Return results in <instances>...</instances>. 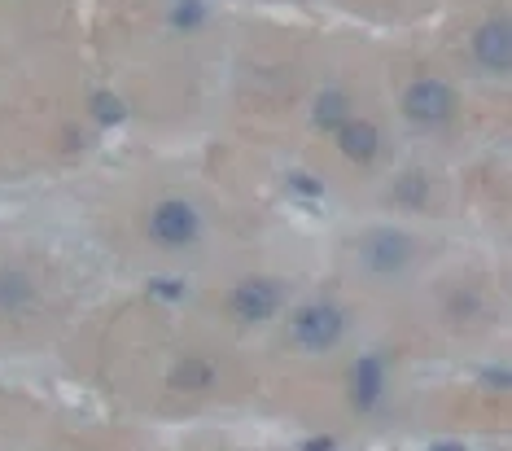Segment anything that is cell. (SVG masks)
<instances>
[{
  "label": "cell",
  "mask_w": 512,
  "mask_h": 451,
  "mask_svg": "<svg viewBox=\"0 0 512 451\" xmlns=\"http://www.w3.org/2000/svg\"><path fill=\"white\" fill-rule=\"evenodd\" d=\"M381 390H386V360L381 355H364L355 364V403L359 408H372L381 399Z\"/></svg>",
  "instance_id": "cell-7"
},
{
  "label": "cell",
  "mask_w": 512,
  "mask_h": 451,
  "mask_svg": "<svg viewBox=\"0 0 512 451\" xmlns=\"http://www.w3.org/2000/svg\"><path fill=\"white\" fill-rule=\"evenodd\" d=\"M92 114H97L101 123H119L123 119V101L110 97V92H101V97H92Z\"/></svg>",
  "instance_id": "cell-12"
},
{
  "label": "cell",
  "mask_w": 512,
  "mask_h": 451,
  "mask_svg": "<svg viewBox=\"0 0 512 451\" xmlns=\"http://www.w3.org/2000/svg\"><path fill=\"white\" fill-rule=\"evenodd\" d=\"M228 307L237 311L241 320H267L276 307H281V285L276 281H241L232 289Z\"/></svg>",
  "instance_id": "cell-4"
},
{
  "label": "cell",
  "mask_w": 512,
  "mask_h": 451,
  "mask_svg": "<svg viewBox=\"0 0 512 451\" xmlns=\"http://www.w3.org/2000/svg\"><path fill=\"white\" fill-rule=\"evenodd\" d=\"M403 110H407V119H416V123H442L456 110V92L447 84H438V79H421V84L407 88Z\"/></svg>",
  "instance_id": "cell-2"
},
{
  "label": "cell",
  "mask_w": 512,
  "mask_h": 451,
  "mask_svg": "<svg viewBox=\"0 0 512 451\" xmlns=\"http://www.w3.org/2000/svg\"><path fill=\"white\" fill-rule=\"evenodd\" d=\"M342 329H346V316L333 303L302 307L294 316V338H298V346H307V351H324V346H333L337 338H342Z\"/></svg>",
  "instance_id": "cell-1"
},
{
  "label": "cell",
  "mask_w": 512,
  "mask_h": 451,
  "mask_svg": "<svg viewBox=\"0 0 512 451\" xmlns=\"http://www.w3.org/2000/svg\"><path fill=\"white\" fill-rule=\"evenodd\" d=\"M377 127L372 123H355V119H346L342 123V154L346 158H355V163H368L372 154H377Z\"/></svg>",
  "instance_id": "cell-8"
},
{
  "label": "cell",
  "mask_w": 512,
  "mask_h": 451,
  "mask_svg": "<svg viewBox=\"0 0 512 451\" xmlns=\"http://www.w3.org/2000/svg\"><path fill=\"white\" fill-rule=\"evenodd\" d=\"M351 114H346V97L342 92H324V97L316 101V123L320 127H342Z\"/></svg>",
  "instance_id": "cell-10"
},
{
  "label": "cell",
  "mask_w": 512,
  "mask_h": 451,
  "mask_svg": "<svg viewBox=\"0 0 512 451\" xmlns=\"http://www.w3.org/2000/svg\"><path fill=\"white\" fill-rule=\"evenodd\" d=\"M211 364H202V360H184L176 373H171V381H176L180 390H202V386H211Z\"/></svg>",
  "instance_id": "cell-9"
},
{
  "label": "cell",
  "mask_w": 512,
  "mask_h": 451,
  "mask_svg": "<svg viewBox=\"0 0 512 451\" xmlns=\"http://www.w3.org/2000/svg\"><path fill=\"white\" fill-rule=\"evenodd\" d=\"M407 259H412V237H403V233H372L364 241V263L377 272H394Z\"/></svg>",
  "instance_id": "cell-5"
},
{
  "label": "cell",
  "mask_w": 512,
  "mask_h": 451,
  "mask_svg": "<svg viewBox=\"0 0 512 451\" xmlns=\"http://www.w3.org/2000/svg\"><path fill=\"white\" fill-rule=\"evenodd\" d=\"M473 53L482 66L491 71H508V57H512V40H508V22H486L473 40Z\"/></svg>",
  "instance_id": "cell-6"
},
{
  "label": "cell",
  "mask_w": 512,
  "mask_h": 451,
  "mask_svg": "<svg viewBox=\"0 0 512 451\" xmlns=\"http://www.w3.org/2000/svg\"><path fill=\"white\" fill-rule=\"evenodd\" d=\"M294 189H298V193H320V180H311V176H294Z\"/></svg>",
  "instance_id": "cell-15"
},
{
  "label": "cell",
  "mask_w": 512,
  "mask_h": 451,
  "mask_svg": "<svg viewBox=\"0 0 512 451\" xmlns=\"http://www.w3.org/2000/svg\"><path fill=\"white\" fill-rule=\"evenodd\" d=\"M154 294H162V298H180V285H176V281H154Z\"/></svg>",
  "instance_id": "cell-14"
},
{
  "label": "cell",
  "mask_w": 512,
  "mask_h": 451,
  "mask_svg": "<svg viewBox=\"0 0 512 451\" xmlns=\"http://www.w3.org/2000/svg\"><path fill=\"white\" fill-rule=\"evenodd\" d=\"M149 237L162 241V246H189L197 237V211L189 202H162L149 215Z\"/></svg>",
  "instance_id": "cell-3"
},
{
  "label": "cell",
  "mask_w": 512,
  "mask_h": 451,
  "mask_svg": "<svg viewBox=\"0 0 512 451\" xmlns=\"http://www.w3.org/2000/svg\"><path fill=\"white\" fill-rule=\"evenodd\" d=\"M31 298V285H27V276H18V272H5L0 276V307H22Z\"/></svg>",
  "instance_id": "cell-11"
},
{
  "label": "cell",
  "mask_w": 512,
  "mask_h": 451,
  "mask_svg": "<svg viewBox=\"0 0 512 451\" xmlns=\"http://www.w3.org/2000/svg\"><path fill=\"white\" fill-rule=\"evenodd\" d=\"M197 22H202V5H197V0H184L176 9V27H197Z\"/></svg>",
  "instance_id": "cell-13"
}]
</instances>
